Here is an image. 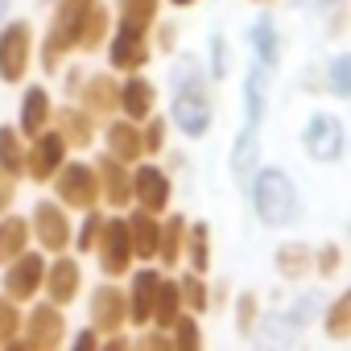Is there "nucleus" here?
Segmentation results:
<instances>
[{
    "instance_id": "1",
    "label": "nucleus",
    "mask_w": 351,
    "mask_h": 351,
    "mask_svg": "<svg viewBox=\"0 0 351 351\" xmlns=\"http://www.w3.org/2000/svg\"><path fill=\"white\" fill-rule=\"evenodd\" d=\"M252 207L265 223L273 228H285L302 215V199H298V186L285 169H261L256 182H252Z\"/></svg>"
},
{
    "instance_id": "2",
    "label": "nucleus",
    "mask_w": 351,
    "mask_h": 351,
    "mask_svg": "<svg viewBox=\"0 0 351 351\" xmlns=\"http://www.w3.org/2000/svg\"><path fill=\"white\" fill-rule=\"evenodd\" d=\"M91 9V0H58L54 9V21L42 38V66L46 71H58L62 58L71 50H79V29H83V17Z\"/></svg>"
},
{
    "instance_id": "3",
    "label": "nucleus",
    "mask_w": 351,
    "mask_h": 351,
    "mask_svg": "<svg viewBox=\"0 0 351 351\" xmlns=\"http://www.w3.org/2000/svg\"><path fill=\"white\" fill-rule=\"evenodd\" d=\"M54 195L71 211H91L99 203V173L83 161H62L54 173Z\"/></svg>"
},
{
    "instance_id": "4",
    "label": "nucleus",
    "mask_w": 351,
    "mask_h": 351,
    "mask_svg": "<svg viewBox=\"0 0 351 351\" xmlns=\"http://www.w3.org/2000/svg\"><path fill=\"white\" fill-rule=\"evenodd\" d=\"M169 112H173V120H178V128H182L186 136H203V132L211 128V99H207V91H203V83H199L195 75L178 83Z\"/></svg>"
},
{
    "instance_id": "5",
    "label": "nucleus",
    "mask_w": 351,
    "mask_h": 351,
    "mask_svg": "<svg viewBox=\"0 0 351 351\" xmlns=\"http://www.w3.org/2000/svg\"><path fill=\"white\" fill-rule=\"evenodd\" d=\"M95 256H99V269L108 277H124L132 269L136 256H132V240H128V219H120V215L104 219L99 240H95Z\"/></svg>"
},
{
    "instance_id": "6",
    "label": "nucleus",
    "mask_w": 351,
    "mask_h": 351,
    "mask_svg": "<svg viewBox=\"0 0 351 351\" xmlns=\"http://www.w3.org/2000/svg\"><path fill=\"white\" fill-rule=\"evenodd\" d=\"M34 62V29L25 21H13L0 29V79L5 83H21L29 75Z\"/></svg>"
},
{
    "instance_id": "7",
    "label": "nucleus",
    "mask_w": 351,
    "mask_h": 351,
    "mask_svg": "<svg viewBox=\"0 0 351 351\" xmlns=\"http://www.w3.org/2000/svg\"><path fill=\"white\" fill-rule=\"evenodd\" d=\"M21 326H25V347H34V351H54V347L66 339L62 306H54V302H38V306L21 318Z\"/></svg>"
},
{
    "instance_id": "8",
    "label": "nucleus",
    "mask_w": 351,
    "mask_h": 351,
    "mask_svg": "<svg viewBox=\"0 0 351 351\" xmlns=\"http://www.w3.org/2000/svg\"><path fill=\"white\" fill-rule=\"evenodd\" d=\"M42 285H46V261H42L38 252L25 248L21 256H13V261L5 265V293H9L13 302H34Z\"/></svg>"
},
{
    "instance_id": "9",
    "label": "nucleus",
    "mask_w": 351,
    "mask_h": 351,
    "mask_svg": "<svg viewBox=\"0 0 351 351\" xmlns=\"http://www.w3.org/2000/svg\"><path fill=\"white\" fill-rule=\"evenodd\" d=\"M62 161H66V141L58 136V128H42L34 136V145L25 149V173L38 182H50Z\"/></svg>"
},
{
    "instance_id": "10",
    "label": "nucleus",
    "mask_w": 351,
    "mask_h": 351,
    "mask_svg": "<svg viewBox=\"0 0 351 351\" xmlns=\"http://www.w3.org/2000/svg\"><path fill=\"white\" fill-rule=\"evenodd\" d=\"M29 232L38 236V244L46 252H66L71 248V219L62 203H38L29 215Z\"/></svg>"
},
{
    "instance_id": "11",
    "label": "nucleus",
    "mask_w": 351,
    "mask_h": 351,
    "mask_svg": "<svg viewBox=\"0 0 351 351\" xmlns=\"http://www.w3.org/2000/svg\"><path fill=\"white\" fill-rule=\"evenodd\" d=\"M149 29H132V25H116V34H112V42H108V62L116 66V71H141L145 62H149Z\"/></svg>"
},
{
    "instance_id": "12",
    "label": "nucleus",
    "mask_w": 351,
    "mask_h": 351,
    "mask_svg": "<svg viewBox=\"0 0 351 351\" xmlns=\"http://www.w3.org/2000/svg\"><path fill=\"white\" fill-rule=\"evenodd\" d=\"M302 141H306V153H310L314 161H335V157H343V124H339V116H326V112L310 116Z\"/></svg>"
},
{
    "instance_id": "13",
    "label": "nucleus",
    "mask_w": 351,
    "mask_h": 351,
    "mask_svg": "<svg viewBox=\"0 0 351 351\" xmlns=\"http://www.w3.org/2000/svg\"><path fill=\"white\" fill-rule=\"evenodd\" d=\"M169 195H173V186H169V173H165V169H157V165H136V173H132V199H136L145 211L161 215V211L169 207Z\"/></svg>"
},
{
    "instance_id": "14",
    "label": "nucleus",
    "mask_w": 351,
    "mask_h": 351,
    "mask_svg": "<svg viewBox=\"0 0 351 351\" xmlns=\"http://www.w3.org/2000/svg\"><path fill=\"white\" fill-rule=\"evenodd\" d=\"M124 322H128V298H124L116 285H99V289L91 293V326L108 339V335H116Z\"/></svg>"
},
{
    "instance_id": "15",
    "label": "nucleus",
    "mask_w": 351,
    "mask_h": 351,
    "mask_svg": "<svg viewBox=\"0 0 351 351\" xmlns=\"http://www.w3.org/2000/svg\"><path fill=\"white\" fill-rule=\"evenodd\" d=\"M42 289L50 293L54 306H71V302L79 298V289H83V269H79V261L58 256L54 265H46V285H42Z\"/></svg>"
},
{
    "instance_id": "16",
    "label": "nucleus",
    "mask_w": 351,
    "mask_h": 351,
    "mask_svg": "<svg viewBox=\"0 0 351 351\" xmlns=\"http://www.w3.org/2000/svg\"><path fill=\"white\" fill-rule=\"evenodd\" d=\"M79 99L91 120H108L112 112H120V83L112 75H91L87 87H79Z\"/></svg>"
},
{
    "instance_id": "17",
    "label": "nucleus",
    "mask_w": 351,
    "mask_h": 351,
    "mask_svg": "<svg viewBox=\"0 0 351 351\" xmlns=\"http://www.w3.org/2000/svg\"><path fill=\"white\" fill-rule=\"evenodd\" d=\"M95 173H99V195L112 203V207H128L132 203V173H128V165L120 161V157H99V165H95Z\"/></svg>"
},
{
    "instance_id": "18",
    "label": "nucleus",
    "mask_w": 351,
    "mask_h": 351,
    "mask_svg": "<svg viewBox=\"0 0 351 351\" xmlns=\"http://www.w3.org/2000/svg\"><path fill=\"white\" fill-rule=\"evenodd\" d=\"M153 104H157V87L145 79V75H128V83H120V112L128 116V120H149L153 116Z\"/></svg>"
},
{
    "instance_id": "19",
    "label": "nucleus",
    "mask_w": 351,
    "mask_h": 351,
    "mask_svg": "<svg viewBox=\"0 0 351 351\" xmlns=\"http://www.w3.org/2000/svg\"><path fill=\"white\" fill-rule=\"evenodd\" d=\"M157 281H161V273H153V269H141V273L132 277V289L124 293V298H128V322H132V326H149V322H153Z\"/></svg>"
},
{
    "instance_id": "20",
    "label": "nucleus",
    "mask_w": 351,
    "mask_h": 351,
    "mask_svg": "<svg viewBox=\"0 0 351 351\" xmlns=\"http://www.w3.org/2000/svg\"><path fill=\"white\" fill-rule=\"evenodd\" d=\"M50 124L58 128V136L66 141V149H87L91 136H95V120L83 108H62V112L50 116Z\"/></svg>"
},
{
    "instance_id": "21",
    "label": "nucleus",
    "mask_w": 351,
    "mask_h": 351,
    "mask_svg": "<svg viewBox=\"0 0 351 351\" xmlns=\"http://www.w3.org/2000/svg\"><path fill=\"white\" fill-rule=\"evenodd\" d=\"M50 116H54V104H50L46 87H29L25 99H21V124H17V132L34 141L42 128H50Z\"/></svg>"
},
{
    "instance_id": "22",
    "label": "nucleus",
    "mask_w": 351,
    "mask_h": 351,
    "mask_svg": "<svg viewBox=\"0 0 351 351\" xmlns=\"http://www.w3.org/2000/svg\"><path fill=\"white\" fill-rule=\"evenodd\" d=\"M108 153L120 157L124 165H136V161L145 157L141 124H136V120H116V124H108Z\"/></svg>"
},
{
    "instance_id": "23",
    "label": "nucleus",
    "mask_w": 351,
    "mask_h": 351,
    "mask_svg": "<svg viewBox=\"0 0 351 351\" xmlns=\"http://www.w3.org/2000/svg\"><path fill=\"white\" fill-rule=\"evenodd\" d=\"M157 236H161V223H157V215L153 211H136V215H128V240H132V256L136 261H153L157 256Z\"/></svg>"
},
{
    "instance_id": "24",
    "label": "nucleus",
    "mask_w": 351,
    "mask_h": 351,
    "mask_svg": "<svg viewBox=\"0 0 351 351\" xmlns=\"http://www.w3.org/2000/svg\"><path fill=\"white\" fill-rule=\"evenodd\" d=\"M25 248H29V219L5 211V215H0V265H9Z\"/></svg>"
},
{
    "instance_id": "25",
    "label": "nucleus",
    "mask_w": 351,
    "mask_h": 351,
    "mask_svg": "<svg viewBox=\"0 0 351 351\" xmlns=\"http://www.w3.org/2000/svg\"><path fill=\"white\" fill-rule=\"evenodd\" d=\"M182 248H186V219L169 215V223H161V236H157V261L165 269H173L182 261Z\"/></svg>"
},
{
    "instance_id": "26",
    "label": "nucleus",
    "mask_w": 351,
    "mask_h": 351,
    "mask_svg": "<svg viewBox=\"0 0 351 351\" xmlns=\"http://www.w3.org/2000/svg\"><path fill=\"white\" fill-rule=\"evenodd\" d=\"M178 314H182V289H178V281L161 277L157 281V298H153V326L169 330Z\"/></svg>"
},
{
    "instance_id": "27",
    "label": "nucleus",
    "mask_w": 351,
    "mask_h": 351,
    "mask_svg": "<svg viewBox=\"0 0 351 351\" xmlns=\"http://www.w3.org/2000/svg\"><path fill=\"white\" fill-rule=\"evenodd\" d=\"M108 34H112V13H108L104 0H91V9L83 17V29H79V50H99Z\"/></svg>"
},
{
    "instance_id": "28",
    "label": "nucleus",
    "mask_w": 351,
    "mask_h": 351,
    "mask_svg": "<svg viewBox=\"0 0 351 351\" xmlns=\"http://www.w3.org/2000/svg\"><path fill=\"white\" fill-rule=\"evenodd\" d=\"M256 149H261L256 124H248V128L236 136V145H232V173H236V178H252V169H256Z\"/></svg>"
},
{
    "instance_id": "29",
    "label": "nucleus",
    "mask_w": 351,
    "mask_h": 351,
    "mask_svg": "<svg viewBox=\"0 0 351 351\" xmlns=\"http://www.w3.org/2000/svg\"><path fill=\"white\" fill-rule=\"evenodd\" d=\"M182 256L191 261V269H195V273H203V277H207V269H211V232H207V223L186 228V248H182Z\"/></svg>"
},
{
    "instance_id": "30",
    "label": "nucleus",
    "mask_w": 351,
    "mask_h": 351,
    "mask_svg": "<svg viewBox=\"0 0 351 351\" xmlns=\"http://www.w3.org/2000/svg\"><path fill=\"white\" fill-rule=\"evenodd\" d=\"M157 9H161V0H116L120 25H132V29H149L157 21Z\"/></svg>"
},
{
    "instance_id": "31",
    "label": "nucleus",
    "mask_w": 351,
    "mask_h": 351,
    "mask_svg": "<svg viewBox=\"0 0 351 351\" xmlns=\"http://www.w3.org/2000/svg\"><path fill=\"white\" fill-rule=\"evenodd\" d=\"M0 169L17 173V178L25 173V145L17 128H0Z\"/></svg>"
},
{
    "instance_id": "32",
    "label": "nucleus",
    "mask_w": 351,
    "mask_h": 351,
    "mask_svg": "<svg viewBox=\"0 0 351 351\" xmlns=\"http://www.w3.org/2000/svg\"><path fill=\"white\" fill-rule=\"evenodd\" d=\"M306 269H310V248H302V244H281V248H277V273H281V277L302 281Z\"/></svg>"
},
{
    "instance_id": "33",
    "label": "nucleus",
    "mask_w": 351,
    "mask_h": 351,
    "mask_svg": "<svg viewBox=\"0 0 351 351\" xmlns=\"http://www.w3.org/2000/svg\"><path fill=\"white\" fill-rule=\"evenodd\" d=\"M326 335L330 339H351V289L326 306Z\"/></svg>"
},
{
    "instance_id": "34",
    "label": "nucleus",
    "mask_w": 351,
    "mask_h": 351,
    "mask_svg": "<svg viewBox=\"0 0 351 351\" xmlns=\"http://www.w3.org/2000/svg\"><path fill=\"white\" fill-rule=\"evenodd\" d=\"M178 289H182V306H186L191 314H203V310L211 306V293H207L203 273H186V277L178 281Z\"/></svg>"
},
{
    "instance_id": "35",
    "label": "nucleus",
    "mask_w": 351,
    "mask_h": 351,
    "mask_svg": "<svg viewBox=\"0 0 351 351\" xmlns=\"http://www.w3.org/2000/svg\"><path fill=\"white\" fill-rule=\"evenodd\" d=\"M0 343L5 347H17L21 343V310L9 293H0Z\"/></svg>"
},
{
    "instance_id": "36",
    "label": "nucleus",
    "mask_w": 351,
    "mask_h": 351,
    "mask_svg": "<svg viewBox=\"0 0 351 351\" xmlns=\"http://www.w3.org/2000/svg\"><path fill=\"white\" fill-rule=\"evenodd\" d=\"M252 46H256V54H261V62H269V66H277V34H273V25H269V21H261V25H252Z\"/></svg>"
},
{
    "instance_id": "37",
    "label": "nucleus",
    "mask_w": 351,
    "mask_h": 351,
    "mask_svg": "<svg viewBox=\"0 0 351 351\" xmlns=\"http://www.w3.org/2000/svg\"><path fill=\"white\" fill-rule=\"evenodd\" d=\"M265 116V66L248 75V124H261Z\"/></svg>"
},
{
    "instance_id": "38",
    "label": "nucleus",
    "mask_w": 351,
    "mask_h": 351,
    "mask_svg": "<svg viewBox=\"0 0 351 351\" xmlns=\"http://www.w3.org/2000/svg\"><path fill=\"white\" fill-rule=\"evenodd\" d=\"M173 343H178V347H186V351H195L199 343H203V335H199V326H195V318H186V314H178V318H173Z\"/></svg>"
},
{
    "instance_id": "39",
    "label": "nucleus",
    "mask_w": 351,
    "mask_h": 351,
    "mask_svg": "<svg viewBox=\"0 0 351 351\" xmlns=\"http://www.w3.org/2000/svg\"><path fill=\"white\" fill-rule=\"evenodd\" d=\"M330 91L335 95H351V54L330 62Z\"/></svg>"
},
{
    "instance_id": "40",
    "label": "nucleus",
    "mask_w": 351,
    "mask_h": 351,
    "mask_svg": "<svg viewBox=\"0 0 351 351\" xmlns=\"http://www.w3.org/2000/svg\"><path fill=\"white\" fill-rule=\"evenodd\" d=\"M141 145H145V153H161V145H165V120H149L141 128Z\"/></svg>"
},
{
    "instance_id": "41",
    "label": "nucleus",
    "mask_w": 351,
    "mask_h": 351,
    "mask_svg": "<svg viewBox=\"0 0 351 351\" xmlns=\"http://www.w3.org/2000/svg\"><path fill=\"white\" fill-rule=\"evenodd\" d=\"M99 228H104V215H95V207H91V211H87V223H83V232H79V248H83V252H95Z\"/></svg>"
},
{
    "instance_id": "42",
    "label": "nucleus",
    "mask_w": 351,
    "mask_h": 351,
    "mask_svg": "<svg viewBox=\"0 0 351 351\" xmlns=\"http://www.w3.org/2000/svg\"><path fill=\"white\" fill-rule=\"evenodd\" d=\"M339 265H343V252H339L335 244L318 248V277H335V273H339Z\"/></svg>"
},
{
    "instance_id": "43",
    "label": "nucleus",
    "mask_w": 351,
    "mask_h": 351,
    "mask_svg": "<svg viewBox=\"0 0 351 351\" xmlns=\"http://www.w3.org/2000/svg\"><path fill=\"white\" fill-rule=\"evenodd\" d=\"M13 199H17V173L0 169V215H5V211L13 207Z\"/></svg>"
},
{
    "instance_id": "44",
    "label": "nucleus",
    "mask_w": 351,
    "mask_h": 351,
    "mask_svg": "<svg viewBox=\"0 0 351 351\" xmlns=\"http://www.w3.org/2000/svg\"><path fill=\"white\" fill-rule=\"evenodd\" d=\"M211 71H215V79H228V42L223 38H211Z\"/></svg>"
},
{
    "instance_id": "45",
    "label": "nucleus",
    "mask_w": 351,
    "mask_h": 351,
    "mask_svg": "<svg viewBox=\"0 0 351 351\" xmlns=\"http://www.w3.org/2000/svg\"><path fill=\"white\" fill-rule=\"evenodd\" d=\"M252 326H256V298H252V293H244V298H240V330L248 335Z\"/></svg>"
},
{
    "instance_id": "46",
    "label": "nucleus",
    "mask_w": 351,
    "mask_h": 351,
    "mask_svg": "<svg viewBox=\"0 0 351 351\" xmlns=\"http://www.w3.org/2000/svg\"><path fill=\"white\" fill-rule=\"evenodd\" d=\"M99 343V330H79L75 335V347H95Z\"/></svg>"
},
{
    "instance_id": "47",
    "label": "nucleus",
    "mask_w": 351,
    "mask_h": 351,
    "mask_svg": "<svg viewBox=\"0 0 351 351\" xmlns=\"http://www.w3.org/2000/svg\"><path fill=\"white\" fill-rule=\"evenodd\" d=\"M9 5H13V0H0V21H5V13H9Z\"/></svg>"
},
{
    "instance_id": "48",
    "label": "nucleus",
    "mask_w": 351,
    "mask_h": 351,
    "mask_svg": "<svg viewBox=\"0 0 351 351\" xmlns=\"http://www.w3.org/2000/svg\"><path fill=\"white\" fill-rule=\"evenodd\" d=\"M169 5H178V9H191V5H195V0H169Z\"/></svg>"
},
{
    "instance_id": "49",
    "label": "nucleus",
    "mask_w": 351,
    "mask_h": 351,
    "mask_svg": "<svg viewBox=\"0 0 351 351\" xmlns=\"http://www.w3.org/2000/svg\"><path fill=\"white\" fill-rule=\"evenodd\" d=\"M256 5H269V0H256Z\"/></svg>"
}]
</instances>
